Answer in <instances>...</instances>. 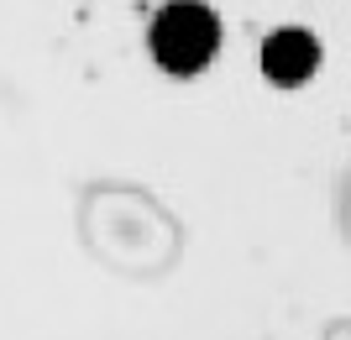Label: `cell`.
Returning a JSON list of instances; mask_svg holds the SVG:
<instances>
[{"label": "cell", "mask_w": 351, "mask_h": 340, "mask_svg": "<svg viewBox=\"0 0 351 340\" xmlns=\"http://www.w3.org/2000/svg\"><path fill=\"white\" fill-rule=\"evenodd\" d=\"M147 42H152V58H158L162 74L189 79L199 68H210V58L220 53V16L205 0H168L152 16Z\"/></svg>", "instance_id": "6da1fadb"}, {"label": "cell", "mask_w": 351, "mask_h": 340, "mask_svg": "<svg viewBox=\"0 0 351 340\" xmlns=\"http://www.w3.org/2000/svg\"><path fill=\"white\" fill-rule=\"evenodd\" d=\"M315 68H320V42H315L304 27H283V31H273V37L263 42V74L278 89L309 84Z\"/></svg>", "instance_id": "7a4b0ae2"}]
</instances>
